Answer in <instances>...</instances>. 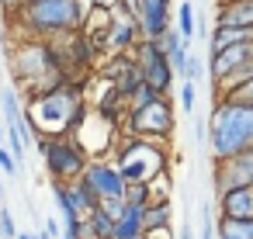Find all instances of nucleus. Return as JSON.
<instances>
[{"label": "nucleus", "mask_w": 253, "mask_h": 239, "mask_svg": "<svg viewBox=\"0 0 253 239\" xmlns=\"http://www.w3.org/2000/svg\"><path fill=\"white\" fill-rule=\"evenodd\" d=\"M135 239H146V236H135Z\"/></svg>", "instance_id": "nucleus-37"}, {"label": "nucleus", "mask_w": 253, "mask_h": 239, "mask_svg": "<svg viewBox=\"0 0 253 239\" xmlns=\"http://www.w3.org/2000/svg\"><path fill=\"white\" fill-rule=\"evenodd\" d=\"M90 4H94L97 11H115V7L122 4V0H90Z\"/></svg>", "instance_id": "nucleus-29"}, {"label": "nucleus", "mask_w": 253, "mask_h": 239, "mask_svg": "<svg viewBox=\"0 0 253 239\" xmlns=\"http://www.w3.org/2000/svg\"><path fill=\"white\" fill-rule=\"evenodd\" d=\"M39 142V153L45 159V170L52 177V184H73L84 177L87 170V153L66 135V139H35Z\"/></svg>", "instance_id": "nucleus-6"}, {"label": "nucleus", "mask_w": 253, "mask_h": 239, "mask_svg": "<svg viewBox=\"0 0 253 239\" xmlns=\"http://www.w3.org/2000/svg\"><path fill=\"white\" fill-rule=\"evenodd\" d=\"M0 104H4V118H7V132H4V139L11 142V146H7V153L21 163V159H25V153H28V142L35 139V135H32V125H28V118H25V108H21L18 90H4Z\"/></svg>", "instance_id": "nucleus-9"}, {"label": "nucleus", "mask_w": 253, "mask_h": 239, "mask_svg": "<svg viewBox=\"0 0 253 239\" xmlns=\"http://www.w3.org/2000/svg\"><path fill=\"white\" fill-rule=\"evenodd\" d=\"M0 146H4V125H0Z\"/></svg>", "instance_id": "nucleus-35"}, {"label": "nucleus", "mask_w": 253, "mask_h": 239, "mask_svg": "<svg viewBox=\"0 0 253 239\" xmlns=\"http://www.w3.org/2000/svg\"><path fill=\"white\" fill-rule=\"evenodd\" d=\"M18 239H35V236L32 232H18Z\"/></svg>", "instance_id": "nucleus-34"}, {"label": "nucleus", "mask_w": 253, "mask_h": 239, "mask_svg": "<svg viewBox=\"0 0 253 239\" xmlns=\"http://www.w3.org/2000/svg\"><path fill=\"white\" fill-rule=\"evenodd\" d=\"M11 70H14L18 87L28 94V101L32 97H42V94H49V90H56L63 83H70L59 56L52 52V45L49 42H35V39H21L14 45Z\"/></svg>", "instance_id": "nucleus-3"}, {"label": "nucleus", "mask_w": 253, "mask_h": 239, "mask_svg": "<svg viewBox=\"0 0 253 239\" xmlns=\"http://www.w3.org/2000/svg\"><path fill=\"white\" fill-rule=\"evenodd\" d=\"M218 218H225V222H253V184L222 191L218 194Z\"/></svg>", "instance_id": "nucleus-13"}, {"label": "nucleus", "mask_w": 253, "mask_h": 239, "mask_svg": "<svg viewBox=\"0 0 253 239\" xmlns=\"http://www.w3.org/2000/svg\"><path fill=\"white\" fill-rule=\"evenodd\" d=\"M215 239H253V222H215Z\"/></svg>", "instance_id": "nucleus-19"}, {"label": "nucleus", "mask_w": 253, "mask_h": 239, "mask_svg": "<svg viewBox=\"0 0 253 239\" xmlns=\"http://www.w3.org/2000/svg\"><path fill=\"white\" fill-rule=\"evenodd\" d=\"M215 101H225V104H236V108H253V77L222 87V90L215 94Z\"/></svg>", "instance_id": "nucleus-18"}, {"label": "nucleus", "mask_w": 253, "mask_h": 239, "mask_svg": "<svg viewBox=\"0 0 253 239\" xmlns=\"http://www.w3.org/2000/svg\"><path fill=\"white\" fill-rule=\"evenodd\" d=\"M236 45H253V28H215L211 32V56L225 52V49H236Z\"/></svg>", "instance_id": "nucleus-16"}, {"label": "nucleus", "mask_w": 253, "mask_h": 239, "mask_svg": "<svg viewBox=\"0 0 253 239\" xmlns=\"http://www.w3.org/2000/svg\"><path fill=\"white\" fill-rule=\"evenodd\" d=\"M132 56H135V63H139V70H142V80H146L160 97H167L177 77H173V70H170V59L160 52V45L142 39V42L132 49Z\"/></svg>", "instance_id": "nucleus-8"}, {"label": "nucleus", "mask_w": 253, "mask_h": 239, "mask_svg": "<svg viewBox=\"0 0 253 239\" xmlns=\"http://www.w3.org/2000/svg\"><path fill=\"white\" fill-rule=\"evenodd\" d=\"M0 239H4V236H0Z\"/></svg>", "instance_id": "nucleus-38"}, {"label": "nucleus", "mask_w": 253, "mask_h": 239, "mask_svg": "<svg viewBox=\"0 0 253 239\" xmlns=\"http://www.w3.org/2000/svg\"><path fill=\"white\" fill-rule=\"evenodd\" d=\"M90 11H94L90 0H45V4L18 7L11 14V25L21 32V39L52 42V39L80 32V25L87 21Z\"/></svg>", "instance_id": "nucleus-2"}, {"label": "nucleus", "mask_w": 253, "mask_h": 239, "mask_svg": "<svg viewBox=\"0 0 253 239\" xmlns=\"http://www.w3.org/2000/svg\"><path fill=\"white\" fill-rule=\"evenodd\" d=\"M84 180L90 184L97 201H118V198H125V187H128L111 159H90L84 170Z\"/></svg>", "instance_id": "nucleus-10"}, {"label": "nucleus", "mask_w": 253, "mask_h": 239, "mask_svg": "<svg viewBox=\"0 0 253 239\" xmlns=\"http://www.w3.org/2000/svg\"><path fill=\"white\" fill-rule=\"evenodd\" d=\"M201 239H215V222L205 215V225H201Z\"/></svg>", "instance_id": "nucleus-30"}, {"label": "nucleus", "mask_w": 253, "mask_h": 239, "mask_svg": "<svg viewBox=\"0 0 253 239\" xmlns=\"http://www.w3.org/2000/svg\"><path fill=\"white\" fill-rule=\"evenodd\" d=\"M87 104H84V80L80 83H63L42 97H32L25 108V118L32 125L35 139H66L77 132L84 121Z\"/></svg>", "instance_id": "nucleus-1"}, {"label": "nucleus", "mask_w": 253, "mask_h": 239, "mask_svg": "<svg viewBox=\"0 0 253 239\" xmlns=\"http://www.w3.org/2000/svg\"><path fill=\"white\" fill-rule=\"evenodd\" d=\"M177 239H194V229H191V225H180V232H177Z\"/></svg>", "instance_id": "nucleus-31"}, {"label": "nucleus", "mask_w": 253, "mask_h": 239, "mask_svg": "<svg viewBox=\"0 0 253 239\" xmlns=\"http://www.w3.org/2000/svg\"><path fill=\"white\" fill-rule=\"evenodd\" d=\"M32 4H45V0H18V7H32Z\"/></svg>", "instance_id": "nucleus-32"}, {"label": "nucleus", "mask_w": 253, "mask_h": 239, "mask_svg": "<svg viewBox=\"0 0 253 239\" xmlns=\"http://www.w3.org/2000/svg\"><path fill=\"white\" fill-rule=\"evenodd\" d=\"M87 218H90V225H94L97 239H111V236H115V218H111V215H108L101 204H97V208H94Z\"/></svg>", "instance_id": "nucleus-22"}, {"label": "nucleus", "mask_w": 253, "mask_h": 239, "mask_svg": "<svg viewBox=\"0 0 253 239\" xmlns=\"http://www.w3.org/2000/svg\"><path fill=\"white\" fill-rule=\"evenodd\" d=\"M170 7L173 0H139V32L146 42H156L170 28Z\"/></svg>", "instance_id": "nucleus-12"}, {"label": "nucleus", "mask_w": 253, "mask_h": 239, "mask_svg": "<svg viewBox=\"0 0 253 239\" xmlns=\"http://www.w3.org/2000/svg\"><path fill=\"white\" fill-rule=\"evenodd\" d=\"M208 149H211V163L253 149V108L215 101V111L208 118Z\"/></svg>", "instance_id": "nucleus-4"}, {"label": "nucleus", "mask_w": 253, "mask_h": 239, "mask_svg": "<svg viewBox=\"0 0 253 239\" xmlns=\"http://www.w3.org/2000/svg\"><path fill=\"white\" fill-rule=\"evenodd\" d=\"M211 180H215V194L232 191V187H250L253 184V149H246L232 159L211 163Z\"/></svg>", "instance_id": "nucleus-11"}, {"label": "nucleus", "mask_w": 253, "mask_h": 239, "mask_svg": "<svg viewBox=\"0 0 253 239\" xmlns=\"http://www.w3.org/2000/svg\"><path fill=\"white\" fill-rule=\"evenodd\" d=\"M0 39H4V11H0Z\"/></svg>", "instance_id": "nucleus-33"}, {"label": "nucleus", "mask_w": 253, "mask_h": 239, "mask_svg": "<svg viewBox=\"0 0 253 239\" xmlns=\"http://www.w3.org/2000/svg\"><path fill=\"white\" fill-rule=\"evenodd\" d=\"M163 225H170V201H156V204L146 208V232L163 229Z\"/></svg>", "instance_id": "nucleus-21"}, {"label": "nucleus", "mask_w": 253, "mask_h": 239, "mask_svg": "<svg viewBox=\"0 0 253 239\" xmlns=\"http://www.w3.org/2000/svg\"><path fill=\"white\" fill-rule=\"evenodd\" d=\"M173 28H177V35L191 45V39L198 35V18H194V7H191V4H180V7H177V25H173Z\"/></svg>", "instance_id": "nucleus-20"}, {"label": "nucleus", "mask_w": 253, "mask_h": 239, "mask_svg": "<svg viewBox=\"0 0 253 239\" xmlns=\"http://www.w3.org/2000/svg\"><path fill=\"white\" fill-rule=\"evenodd\" d=\"M135 236H146V208L125 201V211L118 215L115 236H111V239H135Z\"/></svg>", "instance_id": "nucleus-15"}, {"label": "nucleus", "mask_w": 253, "mask_h": 239, "mask_svg": "<svg viewBox=\"0 0 253 239\" xmlns=\"http://www.w3.org/2000/svg\"><path fill=\"white\" fill-rule=\"evenodd\" d=\"M18 170H21V163L7 153V146H0V173H7V177H18Z\"/></svg>", "instance_id": "nucleus-26"}, {"label": "nucleus", "mask_w": 253, "mask_h": 239, "mask_svg": "<svg viewBox=\"0 0 253 239\" xmlns=\"http://www.w3.org/2000/svg\"><path fill=\"white\" fill-rule=\"evenodd\" d=\"M45 236H49V239H59V236H63V225H59L56 218H49V222H45Z\"/></svg>", "instance_id": "nucleus-28"}, {"label": "nucleus", "mask_w": 253, "mask_h": 239, "mask_svg": "<svg viewBox=\"0 0 253 239\" xmlns=\"http://www.w3.org/2000/svg\"><path fill=\"white\" fill-rule=\"evenodd\" d=\"M111 163L118 166V173L125 177V184H146L149 187L156 177L167 173V149H163V142L125 135V139H118Z\"/></svg>", "instance_id": "nucleus-5"}, {"label": "nucleus", "mask_w": 253, "mask_h": 239, "mask_svg": "<svg viewBox=\"0 0 253 239\" xmlns=\"http://www.w3.org/2000/svg\"><path fill=\"white\" fill-rule=\"evenodd\" d=\"M194 104H198V90H194V83H187V80H184V83H180V111H187V115H191V111H194Z\"/></svg>", "instance_id": "nucleus-24"}, {"label": "nucleus", "mask_w": 253, "mask_h": 239, "mask_svg": "<svg viewBox=\"0 0 253 239\" xmlns=\"http://www.w3.org/2000/svg\"><path fill=\"white\" fill-rule=\"evenodd\" d=\"M125 128L135 139H149V142H163L173 135V104L167 97H156L142 108H128L125 115Z\"/></svg>", "instance_id": "nucleus-7"}, {"label": "nucleus", "mask_w": 253, "mask_h": 239, "mask_svg": "<svg viewBox=\"0 0 253 239\" xmlns=\"http://www.w3.org/2000/svg\"><path fill=\"white\" fill-rule=\"evenodd\" d=\"M0 236H4V239H18V225H14V215L7 208H0Z\"/></svg>", "instance_id": "nucleus-25"}, {"label": "nucleus", "mask_w": 253, "mask_h": 239, "mask_svg": "<svg viewBox=\"0 0 253 239\" xmlns=\"http://www.w3.org/2000/svg\"><path fill=\"white\" fill-rule=\"evenodd\" d=\"M201 73H205L201 59H198V56H191V59H187V70H184V80H187V83H194V80H198Z\"/></svg>", "instance_id": "nucleus-27"}, {"label": "nucleus", "mask_w": 253, "mask_h": 239, "mask_svg": "<svg viewBox=\"0 0 253 239\" xmlns=\"http://www.w3.org/2000/svg\"><path fill=\"white\" fill-rule=\"evenodd\" d=\"M215 28H253V0H218Z\"/></svg>", "instance_id": "nucleus-14"}, {"label": "nucleus", "mask_w": 253, "mask_h": 239, "mask_svg": "<svg viewBox=\"0 0 253 239\" xmlns=\"http://www.w3.org/2000/svg\"><path fill=\"white\" fill-rule=\"evenodd\" d=\"M0 194H4V184H0Z\"/></svg>", "instance_id": "nucleus-36"}, {"label": "nucleus", "mask_w": 253, "mask_h": 239, "mask_svg": "<svg viewBox=\"0 0 253 239\" xmlns=\"http://www.w3.org/2000/svg\"><path fill=\"white\" fill-rule=\"evenodd\" d=\"M156 45H160V52H163V56H167V59H170V56H173V52H177V49H184V45H187V42H184V39H180V35H177V28H173V25H170V28H167V32H163V35H160V39H156Z\"/></svg>", "instance_id": "nucleus-23"}, {"label": "nucleus", "mask_w": 253, "mask_h": 239, "mask_svg": "<svg viewBox=\"0 0 253 239\" xmlns=\"http://www.w3.org/2000/svg\"><path fill=\"white\" fill-rule=\"evenodd\" d=\"M66 191H70V201H73V208H77V215L84 218V215H90L101 201H97V194L90 191V184L80 177V180H73V184H66Z\"/></svg>", "instance_id": "nucleus-17"}]
</instances>
